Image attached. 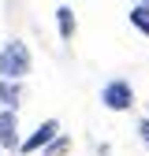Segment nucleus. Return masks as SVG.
I'll return each instance as SVG.
<instances>
[{
	"instance_id": "obj_9",
	"label": "nucleus",
	"mask_w": 149,
	"mask_h": 156,
	"mask_svg": "<svg viewBox=\"0 0 149 156\" xmlns=\"http://www.w3.org/2000/svg\"><path fill=\"white\" fill-rule=\"evenodd\" d=\"M142 138H145V145H149V119L142 123Z\"/></svg>"
},
{
	"instance_id": "obj_3",
	"label": "nucleus",
	"mask_w": 149,
	"mask_h": 156,
	"mask_svg": "<svg viewBox=\"0 0 149 156\" xmlns=\"http://www.w3.org/2000/svg\"><path fill=\"white\" fill-rule=\"evenodd\" d=\"M15 134H19V119H15V112H4V115H0V145H4V149H15V145H19Z\"/></svg>"
},
{
	"instance_id": "obj_4",
	"label": "nucleus",
	"mask_w": 149,
	"mask_h": 156,
	"mask_svg": "<svg viewBox=\"0 0 149 156\" xmlns=\"http://www.w3.org/2000/svg\"><path fill=\"white\" fill-rule=\"evenodd\" d=\"M56 130H60V126H56L52 119H49V123H41L34 138H26V141H23V152H34V149H41L45 141H52V134H56Z\"/></svg>"
},
{
	"instance_id": "obj_2",
	"label": "nucleus",
	"mask_w": 149,
	"mask_h": 156,
	"mask_svg": "<svg viewBox=\"0 0 149 156\" xmlns=\"http://www.w3.org/2000/svg\"><path fill=\"white\" fill-rule=\"evenodd\" d=\"M130 101H134V93H130V82H108V86H104V104H108L112 112L130 108Z\"/></svg>"
},
{
	"instance_id": "obj_6",
	"label": "nucleus",
	"mask_w": 149,
	"mask_h": 156,
	"mask_svg": "<svg viewBox=\"0 0 149 156\" xmlns=\"http://www.w3.org/2000/svg\"><path fill=\"white\" fill-rule=\"evenodd\" d=\"M56 23H60V37H71V34H74V19H71V8H60V11H56Z\"/></svg>"
},
{
	"instance_id": "obj_1",
	"label": "nucleus",
	"mask_w": 149,
	"mask_h": 156,
	"mask_svg": "<svg viewBox=\"0 0 149 156\" xmlns=\"http://www.w3.org/2000/svg\"><path fill=\"white\" fill-rule=\"evenodd\" d=\"M30 71V48L23 41H11L4 52H0V78L11 82V78H23Z\"/></svg>"
},
{
	"instance_id": "obj_5",
	"label": "nucleus",
	"mask_w": 149,
	"mask_h": 156,
	"mask_svg": "<svg viewBox=\"0 0 149 156\" xmlns=\"http://www.w3.org/2000/svg\"><path fill=\"white\" fill-rule=\"evenodd\" d=\"M130 23H134L142 34H149V4H138V8H130Z\"/></svg>"
},
{
	"instance_id": "obj_8",
	"label": "nucleus",
	"mask_w": 149,
	"mask_h": 156,
	"mask_svg": "<svg viewBox=\"0 0 149 156\" xmlns=\"http://www.w3.org/2000/svg\"><path fill=\"white\" fill-rule=\"evenodd\" d=\"M15 97H19L15 86H4V82H0V104H15Z\"/></svg>"
},
{
	"instance_id": "obj_7",
	"label": "nucleus",
	"mask_w": 149,
	"mask_h": 156,
	"mask_svg": "<svg viewBox=\"0 0 149 156\" xmlns=\"http://www.w3.org/2000/svg\"><path fill=\"white\" fill-rule=\"evenodd\" d=\"M67 149H71V141H67V138H56V141H52V145L45 149V156H64Z\"/></svg>"
}]
</instances>
